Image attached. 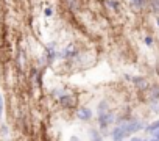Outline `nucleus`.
I'll list each match as a JSON object with an SVG mask.
<instances>
[{"label":"nucleus","instance_id":"f257e3e1","mask_svg":"<svg viewBox=\"0 0 159 141\" xmlns=\"http://www.w3.org/2000/svg\"><path fill=\"white\" fill-rule=\"evenodd\" d=\"M143 129V124L140 121H129L126 124H123V130L126 135H131V133H136L137 130Z\"/></svg>","mask_w":159,"mask_h":141},{"label":"nucleus","instance_id":"f03ea898","mask_svg":"<svg viewBox=\"0 0 159 141\" xmlns=\"http://www.w3.org/2000/svg\"><path fill=\"white\" fill-rule=\"evenodd\" d=\"M112 119H114V116H112L111 111L102 113V114H98V125H100L102 129H108V127L111 125Z\"/></svg>","mask_w":159,"mask_h":141},{"label":"nucleus","instance_id":"7ed1b4c3","mask_svg":"<svg viewBox=\"0 0 159 141\" xmlns=\"http://www.w3.org/2000/svg\"><path fill=\"white\" fill-rule=\"evenodd\" d=\"M111 136H112V141H123V138L126 136V133H125V130H123V125L116 127V129L112 130Z\"/></svg>","mask_w":159,"mask_h":141},{"label":"nucleus","instance_id":"20e7f679","mask_svg":"<svg viewBox=\"0 0 159 141\" xmlns=\"http://www.w3.org/2000/svg\"><path fill=\"white\" fill-rule=\"evenodd\" d=\"M78 118L81 119V121H89L91 118H92V111L89 110V108H80L78 110Z\"/></svg>","mask_w":159,"mask_h":141},{"label":"nucleus","instance_id":"39448f33","mask_svg":"<svg viewBox=\"0 0 159 141\" xmlns=\"http://www.w3.org/2000/svg\"><path fill=\"white\" fill-rule=\"evenodd\" d=\"M59 102H61V105H62V107L70 108V107L75 104V99H73L72 96H61V97H59Z\"/></svg>","mask_w":159,"mask_h":141},{"label":"nucleus","instance_id":"423d86ee","mask_svg":"<svg viewBox=\"0 0 159 141\" xmlns=\"http://www.w3.org/2000/svg\"><path fill=\"white\" fill-rule=\"evenodd\" d=\"M55 56H56V50H55V44H53V42H50V44L47 46V61H48V63H52Z\"/></svg>","mask_w":159,"mask_h":141},{"label":"nucleus","instance_id":"0eeeda50","mask_svg":"<svg viewBox=\"0 0 159 141\" xmlns=\"http://www.w3.org/2000/svg\"><path fill=\"white\" fill-rule=\"evenodd\" d=\"M106 5H108L109 8H112V10H116V11H117V10L120 8V3L117 2V0H106Z\"/></svg>","mask_w":159,"mask_h":141},{"label":"nucleus","instance_id":"6e6552de","mask_svg":"<svg viewBox=\"0 0 159 141\" xmlns=\"http://www.w3.org/2000/svg\"><path fill=\"white\" fill-rule=\"evenodd\" d=\"M106 111H109V110H108V102H106V100H103V102H100V104H98V114L106 113Z\"/></svg>","mask_w":159,"mask_h":141},{"label":"nucleus","instance_id":"1a4fd4ad","mask_svg":"<svg viewBox=\"0 0 159 141\" xmlns=\"http://www.w3.org/2000/svg\"><path fill=\"white\" fill-rule=\"evenodd\" d=\"M156 130H159V119H157V121H154L153 124H150V125L147 127V132H153V133H154Z\"/></svg>","mask_w":159,"mask_h":141},{"label":"nucleus","instance_id":"9d476101","mask_svg":"<svg viewBox=\"0 0 159 141\" xmlns=\"http://www.w3.org/2000/svg\"><path fill=\"white\" fill-rule=\"evenodd\" d=\"M133 82H134V85H137L139 88H143V86H145V79H142V77H134Z\"/></svg>","mask_w":159,"mask_h":141},{"label":"nucleus","instance_id":"9b49d317","mask_svg":"<svg viewBox=\"0 0 159 141\" xmlns=\"http://www.w3.org/2000/svg\"><path fill=\"white\" fill-rule=\"evenodd\" d=\"M62 55H64V56H72V55H75V49H73V46H69Z\"/></svg>","mask_w":159,"mask_h":141},{"label":"nucleus","instance_id":"f8f14e48","mask_svg":"<svg viewBox=\"0 0 159 141\" xmlns=\"http://www.w3.org/2000/svg\"><path fill=\"white\" fill-rule=\"evenodd\" d=\"M91 136H92V141H103V138L98 135L97 130H92V132H91Z\"/></svg>","mask_w":159,"mask_h":141},{"label":"nucleus","instance_id":"ddd939ff","mask_svg":"<svg viewBox=\"0 0 159 141\" xmlns=\"http://www.w3.org/2000/svg\"><path fill=\"white\" fill-rule=\"evenodd\" d=\"M151 97L153 99H157L159 97V86H153L151 88Z\"/></svg>","mask_w":159,"mask_h":141},{"label":"nucleus","instance_id":"4468645a","mask_svg":"<svg viewBox=\"0 0 159 141\" xmlns=\"http://www.w3.org/2000/svg\"><path fill=\"white\" fill-rule=\"evenodd\" d=\"M153 11L159 13V0H153Z\"/></svg>","mask_w":159,"mask_h":141},{"label":"nucleus","instance_id":"2eb2a0df","mask_svg":"<svg viewBox=\"0 0 159 141\" xmlns=\"http://www.w3.org/2000/svg\"><path fill=\"white\" fill-rule=\"evenodd\" d=\"M131 3L136 5V7H142L143 5V0H131Z\"/></svg>","mask_w":159,"mask_h":141},{"label":"nucleus","instance_id":"dca6fc26","mask_svg":"<svg viewBox=\"0 0 159 141\" xmlns=\"http://www.w3.org/2000/svg\"><path fill=\"white\" fill-rule=\"evenodd\" d=\"M145 44H147V46H151V44H153V39H151L150 36H147V38H145Z\"/></svg>","mask_w":159,"mask_h":141},{"label":"nucleus","instance_id":"f3484780","mask_svg":"<svg viewBox=\"0 0 159 141\" xmlns=\"http://www.w3.org/2000/svg\"><path fill=\"white\" fill-rule=\"evenodd\" d=\"M70 141H81V139H80L78 136H75V135H73V136H70Z\"/></svg>","mask_w":159,"mask_h":141},{"label":"nucleus","instance_id":"a211bd4d","mask_svg":"<svg viewBox=\"0 0 159 141\" xmlns=\"http://www.w3.org/2000/svg\"><path fill=\"white\" fill-rule=\"evenodd\" d=\"M45 16H52V8H47L45 10Z\"/></svg>","mask_w":159,"mask_h":141},{"label":"nucleus","instance_id":"6ab92c4d","mask_svg":"<svg viewBox=\"0 0 159 141\" xmlns=\"http://www.w3.org/2000/svg\"><path fill=\"white\" fill-rule=\"evenodd\" d=\"M153 135H154V138H156V139H157V141H159V130H156V132H154V133H153Z\"/></svg>","mask_w":159,"mask_h":141},{"label":"nucleus","instance_id":"aec40b11","mask_svg":"<svg viewBox=\"0 0 159 141\" xmlns=\"http://www.w3.org/2000/svg\"><path fill=\"white\" fill-rule=\"evenodd\" d=\"M2 110H3V104H2V99H0V116H2Z\"/></svg>","mask_w":159,"mask_h":141},{"label":"nucleus","instance_id":"412c9836","mask_svg":"<svg viewBox=\"0 0 159 141\" xmlns=\"http://www.w3.org/2000/svg\"><path fill=\"white\" fill-rule=\"evenodd\" d=\"M129 141H143V139H140V138H133V139H129Z\"/></svg>","mask_w":159,"mask_h":141},{"label":"nucleus","instance_id":"4be33fe9","mask_svg":"<svg viewBox=\"0 0 159 141\" xmlns=\"http://www.w3.org/2000/svg\"><path fill=\"white\" fill-rule=\"evenodd\" d=\"M147 141H157V139H156V138H153V139H147Z\"/></svg>","mask_w":159,"mask_h":141},{"label":"nucleus","instance_id":"5701e85b","mask_svg":"<svg viewBox=\"0 0 159 141\" xmlns=\"http://www.w3.org/2000/svg\"><path fill=\"white\" fill-rule=\"evenodd\" d=\"M157 25H159V19H157Z\"/></svg>","mask_w":159,"mask_h":141}]
</instances>
